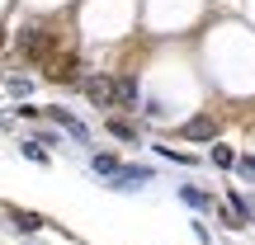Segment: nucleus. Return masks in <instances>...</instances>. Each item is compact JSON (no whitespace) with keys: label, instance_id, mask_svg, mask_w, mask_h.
<instances>
[{"label":"nucleus","instance_id":"15","mask_svg":"<svg viewBox=\"0 0 255 245\" xmlns=\"http://www.w3.org/2000/svg\"><path fill=\"white\" fill-rule=\"evenodd\" d=\"M156 156H161V161H175V165H194L184 151H170V146H156Z\"/></svg>","mask_w":255,"mask_h":245},{"label":"nucleus","instance_id":"14","mask_svg":"<svg viewBox=\"0 0 255 245\" xmlns=\"http://www.w3.org/2000/svg\"><path fill=\"white\" fill-rule=\"evenodd\" d=\"M24 156H28L33 165H47V146H43V142H24Z\"/></svg>","mask_w":255,"mask_h":245},{"label":"nucleus","instance_id":"5","mask_svg":"<svg viewBox=\"0 0 255 245\" xmlns=\"http://www.w3.org/2000/svg\"><path fill=\"white\" fill-rule=\"evenodd\" d=\"M142 99V90H137L132 76H123V81H114V104H123V109H132V104Z\"/></svg>","mask_w":255,"mask_h":245},{"label":"nucleus","instance_id":"11","mask_svg":"<svg viewBox=\"0 0 255 245\" xmlns=\"http://www.w3.org/2000/svg\"><path fill=\"white\" fill-rule=\"evenodd\" d=\"M104 127H109V132H114V137H119V142H137V127H132V123H128V118H109V123H104Z\"/></svg>","mask_w":255,"mask_h":245},{"label":"nucleus","instance_id":"9","mask_svg":"<svg viewBox=\"0 0 255 245\" xmlns=\"http://www.w3.org/2000/svg\"><path fill=\"white\" fill-rule=\"evenodd\" d=\"M180 198L189 203L194 212H208V208H213V198H208V193H203V189H194V184H184V189H180Z\"/></svg>","mask_w":255,"mask_h":245},{"label":"nucleus","instance_id":"13","mask_svg":"<svg viewBox=\"0 0 255 245\" xmlns=\"http://www.w3.org/2000/svg\"><path fill=\"white\" fill-rule=\"evenodd\" d=\"M5 90L14 94V99H28V90H33V85H28V76H9V81H5Z\"/></svg>","mask_w":255,"mask_h":245},{"label":"nucleus","instance_id":"10","mask_svg":"<svg viewBox=\"0 0 255 245\" xmlns=\"http://www.w3.org/2000/svg\"><path fill=\"white\" fill-rule=\"evenodd\" d=\"M9 222H14L19 231H43V217H33V212H19V208H9Z\"/></svg>","mask_w":255,"mask_h":245},{"label":"nucleus","instance_id":"16","mask_svg":"<svg viewBox=\"0 0 255 245\" xmlns=\"http://www.w3.org/2000/svg\"><path fill=\"white\" fill-rule=\"evenodd\" d=\"M232 165H237V170L246 174V179H255V156H241V161H232Z\"/></svg>","mask_w":255,"mask_h":245},{"label":"nucleus","instance_id":"4","mask_svg":"<svg viewBox=\"0 0 255 245\" xmlns=\"http://www.w3.org/2000/svg\"><path fill=\"white\" fill-rule=\"evenodd\" d=\"M184 137H189V142H218V118H208V113L189 118L184 123Z\"/></svg>","mask_w":255,"mask_h":245},{"label":"nucleus","instance_id":"6","mask_svg":"<svg viewBox=\"0 0 255 245\" xmlns=\"http://www.w3.org/2000/svg\"><path fill=\"white\" fill-rule=\"evenodd\" d=\"M47 118H52V123H62L66 132L76 137V142H85V137H90V132H85V123L76 118V113H66V109H47Z\"/></svg>","mask_w":255,"mask_h":245},{"label":"nucleus","instance_id":"17","mask_svg":"<svg viewBox=\"0 0 255 245\" xmlns=\"http://www.w3.org/2000/svg\"><path fill=\"white\" fill-rule=\"evenodd\" d=\"M0 47H5V28H0Z\"/></svg>","mask_w":255,"mask_h":245},{"label":"nucleus","instance_id":"12","mask_svg":"<svg viewBox=\"0 0 255 245\" xmlns=\"http://www.w3.org/2000/svg\"><path fill=\"white\" fill-rule=\"evenodd\" d=\"M232 161H237L232 146H227V142H213V165H218V170H232Z\"/></svg>","mask_w":255,"mask_h":245},{"label":"nucleus","instance_id":"1","mask_svg":"<svg viewBox=\"0 0 255 245\" xmlns=\"http://www.w3.org/2000/svg\"><path fill=\"white\" fill-rule=\"evenodd\" d=\"M14 47L28 57V62H47V57H52V33H47L43 24H24L19 38H14Z\"/></svg>","mask_w":255,"mask_h":245},{"label":"nucleus","instance_id":"8","mask_svg":"<svg viewBox=\"0 0 255 245\" xmlns=\"http://www.w3.org/2000/svg\"><path fill=\"white\" fill-rule=\"evenodd\" d=\"M90 174H104V179H109V174H119V156H114V151H100V156L90 161Z\"/></svg>","mask_w":255,"mask_h":245},{"label":"nucleus","instance_id":"2","mask_svg":"<svg viewBox=\"0 0 255 245\" xmlns=\"http://www.w3.org/2000/svg\"><path fill=\"white\" fill-rule=\"evenodd\" d=\"M81 90L90 104H100V109H114V81L109 76H81Z\"/></svg>","mask_w":255,"mask_h":245},{"label":"nucleus","instance_id":"7","mask_svg":"<svg viewBox=\"0 0 255 245\" xmlns=\"http://www.w3.org/2000/svg\"><path fill=\"white\" fill-rule=\"evenodd\" d=\"M109 184H119V189H132V184H151V170H123V165H119V174H109Z\"/></svg>","mask_w":255,"mask_h":245},{"label":"nucleus","instance_id":"3","mask_svg":"<svg viewBox=\"0 0 255 245\" xmlns=\"http://www.w3.org/2000/svg\"><path fill=\"white\" fill-rule=\"evenodd\" d=\"M43 71H47V81H76V76H81V66H76L71 52H62V57H47Z\"/></svg>","mask_w":255,"mask_h":245}]
</instances>
